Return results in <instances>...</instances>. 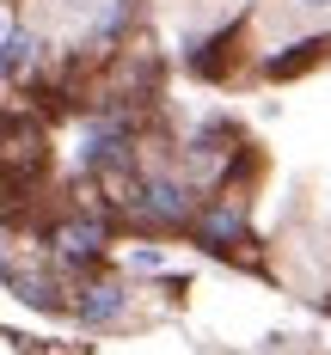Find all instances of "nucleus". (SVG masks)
<instances>
[{"instance_id": "nucleus-1", "label": "nucleus", "mask_w": 331, "mask_h": 355, "mask_svg": "<svg viewBox=\"0 0 331 355\" xmlns=\"http://www.w3.org/2000/svg\"><path fill=\"white\" fill-rule=\"evenodd\" d=\"M190 233H196V245L203 251H233V245H252V233H246V209L239 202H203V209L190 214Z\"/></svg>"}, {"instance_id": "nucleus-2", "label": "nucleus", "mask_w": 331, "mask_h": 355, "mask_svg": "<svg viewBox=\"0 0 331 355\" xmlns=\"http://www.w3.org/2000/svg\"><path fill=\"white\" fill-rule=\"evenodd\" d=\"M142 214L147 220H160V227H190V214H196V190H190V178H142Z\"/></svg>"}, {"instance_id": "nucleus-3", "label": "nucleus", "mask_w": 331, "mask_h": 355, "mask_svg": "<svg viewBox=\"0 0 331 355\" xmlns=\"http://www.w3.org/2000/svg\"><path fill=\"white\" fill-rule=\"evenodd\" d=\"M49 245H56V257H62V263H99V257H105V220H92V214H86V220H62V227H56V233H49Z\"/></svg>"}, {"instance_id": "nucleus-4", "label": "nucleus", "mask_w": 331, "mask_h": 355, "mask_svg": "<svg viewBox=\"0 0 331 355\" xmlns=\"http://www.w3.org/2000/svg\"><path fill=\"white\" fill-rule=\"evenodd\" d=\"M123 306H129L123 282H86L80 300H74V319L80 324H110V319H123Z\"/></svg>"}, {"instance_id": "nucleus-5", "label": "nucleus", "mask_w": 331, "mask_h": 355, "mask_svg": "<svg viewBox=\"0 0 331 355\" xmlns=\"http://www.w3.org/2000/svg\"><path fill=\"white\" fill-rule=\"evenodd\" d=\"M325 49H331L325 37H307V43H294L289 55H264V73H270V80H294V73H307V68H313Z\"/></svg>"}, {"instance_id": "nucleus-6", "label": "nucleus", "mask_w": 331, "mask_h": 355, "mask_svg": "<svg viewBox=\"0 0 331 355\" xmlns=\"http://www.w3.org/2000/svg\"><path fill=\"white\" fill-rule=\"evenodd\" d=\"M0 62L6 73H25L37 62V31H0Z\"/></svg>"}, {"instance_id": "nucleus-7", "label": "nucleus", "mask_w": 331, "mask_h": 355, "mask_svg": "<svg viewBox=\"0 0 331 355\" xmlns=\"http://www.w3.org/2000/svg\"><path fill=\"white\" fill-rule=\"evenodd\" d=\"M12 288H19V300H25V306H43V313H49V306H62V300H56V288L43 282V276H12Z\"/></svg>"}, {"instance_id": "nucleus-8", "label": "nucleus", "mask_w": 331, "mask_h": 355, "mask_svg": "<svg viewBox=\"0 0 331 355\" xmlns=\"http://www.w3.org/2000/svg\"><path fill=\"white\" fill-rule=\"evenodd\" d=\"M43 12H49V19L80 25V19H92V12H99V0H43Z\"/></svg>"}, {"instance_id": "nucleus-9", "label": "nucleus", "mask_w": 331, "mask_h": 355, "mask_svg": "<svg viewBox=\"0 0 331 355\" xmlns=\"http://www.w3.org/2000/svg\"><path fill=\"white\" fill-rule=\"evenodd\" d=\"M300 6H307V12H331V0H300Z\"/></svg>"}, {"instance_id": "nucleus-10", "label": "nucleus", "mask_w": 331, "mask_h": 355, "mask_svg": "<svg viewBox=\"0 0 331 355\" xmlns=\"http://www.w3.org/2000/svg\"><path fill=\"white\" fill-rule=\"evenodd\" d=\"M0 80H6V62H0Z\"/></svg>"}, {"instance_id": "nucleus-11", "label": "nucleus", "mask_w": 331, "mask_h": 355, "mask_svg": "<svg viewBox=\"0 0 331 355\" xmlns=\"http://www.w3.org/2000/svg\"><path fill=\"white\" fill-rule=\"evenodd\" d=\"M0 31H6V25H0Z\"/></svg>"}]
</instances>
